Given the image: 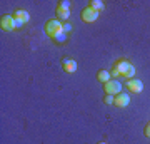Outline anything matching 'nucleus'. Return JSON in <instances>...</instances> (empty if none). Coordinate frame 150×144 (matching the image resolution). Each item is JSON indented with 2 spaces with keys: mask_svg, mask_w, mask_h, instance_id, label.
I'll return each mask as SVG.
<instances>
[{
  "mask_svg": "<svg viewBox=\"0 0 150 144\" xmlns=\"http://www.w3.org/2000/svg\"><path fill=\"white\" fill-rule=\"evenodd\" d=\"M110 75L112 77H125V79H134L135 77V67L130 64L129 60H120L115 64L112 70H110Z\"/></svg>",
  "mask_w": 150,
  "mask_h": 144,
  "instance_id": "f257e3e1",
  "label": "nucleus"
},
{
  "mask_svg": "<svg viewBox=\"0 0 150 144\" xmlns=\"http://www.w3.org/2000/svg\"><path fill=\"white\" fill-rule=\"evenodd\" d=\"M62 22L57 20V19H52V20H48L47 24H45V34H47L48 37L55 39L59 34H62Z\"/></svg>",
  "mask_w": 150,
  "mask_h": 144,
  "instance_id": "f03ea898",
  "label": "nucleus"
},
{
  "mask_svg": "<svg viewBox=\"0 0 150 144\" xmlns=\"http://www.w3.org/2000/svg\"><path fill=\"white\" fill-rule=\"evenodd\" d=\"M22 25L23 24L22 22H17L13 19V15H2V19H0V29L5 30V32H10V30H13L17 27H22Z\"/></svg>",
  "mask_w": 150,
  "mask_h": 144,
  "instance_id": "7ed1b4c3",
  "label": "nucleus"
},
{
  "mask_svg": "<svg viewBox=\"0 0 150 144\" xmlns=\"http://www.w3.org/2000/svg\"><path fill=\"white\" fill-rule=\"evenodd\" d=\"M55 14H57V20H67L70 17V4L69 2H59V5L55 9Z\"/></svg>",
  "mask_w": 150,
  "mask_h": 144,
  "instance_id": "20e7f679",
  "label": "nucleus"
},
{
  "mask_svg": "<svg viewBox=\"0 0 150 144\" xmlns=\"http://www.w3.org/2000/svg\"><path fill=\"white\" fill-rule=\"evenodd\" d=\"M80 19L85 22V24H93V22H97V19H98V12H95L93 9H90V7H85L80 14Z\"/></svg>",
  "mask_w": 150,
  "mask_h": 144,
  "instance_id": "39448f33",
  "label": "nucleus"
},
{
  "mask_svg": "<svg viewBox=\"0 0 150 144\" xmlns=\"http://www.w3.org/2000/svg\"><path fill=\"white\" fill-rule=\"evenodd\" d=\"M103 91L107 92V94H110V96H117V94L122 92V84H120L118 80H112V79H110L107 84H105Z\"/></svg>",
  "mask_w": 150,
  "mask_h": 144,
  "instance_id": "423d86ee",
  "label": "nucleus"
},
{
  "mask_svg": "<svg viewBox=\"0 0 150 144\" xmlns=\"http://www.w3.org/2000/svg\"><path fill=\"white\" fill-rule=\"evenodd\" d=\"M127 89L132 92H135V94H140V92L144 91V82L140 79H137V77H134V79H129L127 80Z\"/></svg>",
  "mask_w": 150,
  "mask_h": 144,
  "instance_id": "0eeeda50",
  "label": "nucleus"
},
{
  "mask_svg": "<svg viewBox=\"0 0 150 144\" xmlns=\"http://www.w3.org/2000/svg\"><path fill=\"white\" fill-rule=\"evenodd\" d=\"M129 104H130V96H129V94H125V92L117 94V96H115V99H113V106L120 107V109L127 107Z\"/></svg>",
  "mask_w": 150,
  "mask_h": 144,
  "instance_id": "6e6552de",
  "label": "nucleus"
},
{
  "mask_svg": "<svg viewBox=\"0 0 150 144\" xmlns=\"http://www.w3.org/2000/svg\"><path fill=\"white\" fill-rule=\"evenodd\" d=\"M62 67L67 74H74L75 70H77V62L74 59H70V57H64L62 59Z\"/></svg>",
  "mask_w": 150,
  "mask_h": 144,
  "instance_id": "1a4fd4ad",
  "label": "nucleus"
},
{
  "mask_svg": "<svg viewBox=\"0 0 150 144\" xmlns=\"http://www.w3.org/2000/svg\"><path fill=\"white\" fill-rule=\"evenodd\" d=\"M13 19H15L17 22H22V24H27L28 20H30V15H28L27 10H22V9H17L15 12H13Z\"/></svg>",
  "mask_w": 150,
  "mask_h": 144,
  "instance_id": "9d476101",
  "label": "nucleus"
},
{
  "mask_svg": "<svg viewBox=\"0 0 150 144\" xmlns=\"http://www.w3.org/2000/svg\"><path fill=\"white\" fill-rule=\"evenodd\" d=\"M110 72L108 70H105V69H102V70H98L97 72V80H100V82H103V84H107L108 80H110Z\"/></svg>",
  "mask_w": 150,
  "mask_h": 144,
  "instance_id": "9b49d317",
  "label": "nucleus"
},
{
  "mask_svg": "<svg viewBox=\"0 0 150 144\" xmlns=\"http://www.w3.org/2000/svg\"><path fill=\"white\" fill-rule=\"evenodd\" d=\"M90 9H93L95 12H98V10H102L103 9V2H100V0H90Z\"/></svg>",
  "mask_w": 150,
  "mask_h": 144,
  "instance_id": "f8f14e48",
  "label": "nucleus"
},
{
  "mask_svg": "<svg viewBox=\"0 0 150 144\" xmlns=\"http://www.w3.org/2000/svg\"><path fill=\"white\" fill-rule=\"evenodd\" d=\"M52 40H55L57 44H64L65 40H67V34H64V32H62V34H59V35H57L55 39H52Z\"/></svg>",
  "mask_w": 150,
  "mask_h": 144,
  "instance_id": "ddd939ff",
  "label": "nucleus"
},
{
  "mask_svg": "<svg viewBox=\"0 0 150 144\" xmlns=\"http://www.w3.org/2000/svg\"><path fill=\"white\" fill-rule=\"evenodd\" d=\"M113 99H115V96H110V94H107V96L103 97V102H105L107 106H110V104H113Z\"/></svg>",
  "mask_w": 150,
  "mask_h": 144,
  "instance_id": "4468645a",
  "label": "nucleus"
},
{
  "mask_svg": "<svg viewBox=\"0 0 150 144\" xmlns=\"http://www.w3.org/2000/svg\"><path fill=\"white\" fill-rule=\"evenodd\" d=\"M62 32H64V34L72 32V25H70V24H64V25H62Z\"/></svg>",
  "mask_w": 150,
  "mask_h": 144,
  "instance_id": "2eb2a0df",
  "label": "nucleus"
},
{
  "mask_svg": "<svg viewBox=\"0 0 150 144\" xmlns=\"http://www.w3.org/2000/svg\"><path fill=\"white\" fill-rule=\"evenodd\" d=\"M144 134H145V138H149V139H150V121H149V123H147V124H145Z\"/></svg>",
  "mask_w": 150,
  "mask_h": 144,
  "instance_id": "dca6fc26",
  "label": "nucleus"
},
{
  "mask_svg": "<svg viewBox=\"0 0 150 144\" xmlns=\"http://www.w3.org/2000/svg\"><path fill=\"white\" fill-rule=\"evenodd\" d=\"M98 144H107V143H103V141H102V143H98Z\"/></svg>",
  "mask_w": 150,
  "mask_h": 144,
  "instance_id": "f3484780",
  "label": "nucleus"
}]
</instances>
